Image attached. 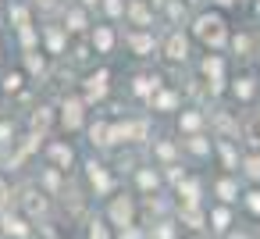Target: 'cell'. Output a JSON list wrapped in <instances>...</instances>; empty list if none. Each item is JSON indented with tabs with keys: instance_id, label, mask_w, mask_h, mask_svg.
<instances>
[{
	"instance_id": "cell-16",
	"label": "cell",
	"mask_w": 260,
	"mask_h": 239,
	"mask_svg": "<svg viewBox=\"0 0 260 239\" xmlns=\"http://www.w3.org/2000/svg\"><path fill=\"white\" fill-rule=\"evenodd\" d=\"M128 43H132V47H136V50H139V54H146V50H150V47H153V43H150V40H146V36H132V40H128Z\"/></svg>"
},
{
	"instance_id": "cell-21",
	"label": "cell",
	"mask_w": 260,
	"mask_h": 239,
	"mask_svg": "<svg viewBox=\"0 0 260 239\" xmlns=\"http://www.w3.org/2000/svg\"><path fill=\"white\" fill-rule=\"evenodd\" d=\"M139 186H143V189H150V186H157V175H150V171H143V175H139Z\"/></svg>"
},
{
	"instance_id": "cell-2",
	"label": "cell",
	"mask_w": 260,
	"mask_h": 239,
	"mask_svg": "<svg viewBox=\"0 0 260 239\" xmlns=\"http://www.w3.org/2000/svg\"><path fill=\"white\" fill-rule=\"evenodd\" d=\"M111 221L118 225V228H132V214H136V207H132V200H125V196H118L114 203H111Z\"/></svg>"
},
{
	"instance_id": "cell-6",
	"label": "cell",
	"mask_w": 260,
	"mask_h": 239,
	"mask_svg": "<svg viewBox=\"0 0 260 239\" xmlns=\"http://www.w3.org/2000/svg\"><path fill=\"white\" fill-rule=\"evenodd\" d=\"M64 125L68 129H75V125H82V104H64Z\"/></svg>"
},
{
	"instance_id": "cell-17",
	"label": "cell",
	"mask_w": 260,
	"mask_h": 239,
	"mask_svg": "<svg viewBox=\"0 0 260 239\" xmlns=\"http://www.w3.org/2000/svg\"><path fill=\"white\" fill-rule=\"evenodd\" d=\"M153 107H175V93H160V97L153 100Z\"/></svg>"
},
{
	"instance_id": "cell-22",
	"label": "cell",
	"mask_w": 260,
	"mask_h": 239,
	"mask_svg": "<svg viewBox=\"0 0 260 239\" xmlns=\"http://www.w3.org/2000/svg\"><path fill=\"white\" fill-rule=\"evenodd\" d=\"M18 86H22V75H8L4 79V89H18Z\"/></svg>"
},
{
	"instance_id": "cell-15",
	"label": "cell",
	"mask_w": 260,
	"mask_h": 239,
	"mask_svg": "<svg viewBox=\"0 0 260 239\" xmlns=\"http://www.w3.org/2000/svg\"><path fill=\"white\" fill-rule=\"evenodd\" d=\"M246 175L249 178H260V157H246Z\"/></svg>"
},
{
	"instance_id": "cell-3",
	"label": "cell",
	"mask_w": 260,
	"mask_h": 239,
	"mask_svg": "<svg viewBox=\"0 0 260 239\" xmlns=\"http://www.w3.org/2000/svg\"><path fill=\"white\" fill-rule=\"evenodd\" d=\"M185 54H189V47H185V40L175 33V36L168 40V57H171V61H185Z\"/></svg>"
},
{
	"instance_id": "cell-5",
	"label": "cell",
	"mask_w": 260,
	"mask_h": 239,
	"mask_svg": "<svg viewBox=\"0 0 260 239\" xmlns=\"http://www.w3.org/2000/svg\"><path fill=\"white\" fill-rule=\"evenodd\" d=\"M86 89H89V100H100V97L107 93V72H100V75H93Z\"/></svg>"
},
{
	"instance_id": "cell-19",
	"label": "cell",
	"mask_w": 260,
	"mask_h": 239,
	"mask_svg": "<svg viewBox=\"0 0 260 239\" xmlns=\"http://www.w3.org/2000/svg\"><path fill=\"white\" fill-rule=\"evenodd\" d=\"M203 72H207V75H214V79H217V75H221V61H207V65H203Z\"/></svg>"
},
{
	"instance_id": "cell-23",
	"label": "cell",
	"mask_w": 260,
	"mask_h": 239,
	"mask_svg": "<svg viewBox=\"0 0 260 239\" xmlns=\"http://www.w3.org/2000/svg\"><path fill=\"white\" fill-rule=\"evenodd\" d=\"M246 203H249V211H253V214H260V193H249V200H246Z\"/></svg>"
},
{
	"instance_id": "cell-1",
	"label": "cell",
	"mask_w": 260,
	"mask_h": 239,
	"mask_svg": "<svg viewBox=\"0 0 260 239\" xmlns=\"http://www.w3.org/2000/svg\"><path fill=\"white\" fill-rule=\"evenodd\" d=\"M196 36H200L203 43H210V47H221V43H224V22H221L217 15H207V18L196 22Z\"/></svg>"
},
{
	"instance_id": "cell-24",
	"label": "cell",
	"mask_w": 260,
	"mask_h": 239,
	"mask_svg": "<svg viewBox=\"0 0 260 239\" xmlns=\"http://www.w3.org/2000/svg\"><path fill=\"white\" fill-rule=\"evenodd\" d=\"M235 93H239V97H249V93H253V86H249V79H242V86H235Z\"/></svg>"
},
{
	"instance_id": "cell-27",
	"label": "cell",
	"mask_w": 260,
	"mask_h": 239,
	"mask_svg": "<svg viewBox=\"0 0 260 239\" xmlns=\"http://www.w3.org/2000/svg\"><path fill=\"white\" fill-rule=\"evenodd\" d=\"M8 196H11V189H8V186H4V182H0V203H4V200H8Z\"/></svg>"
},
{
	"instance_id": "cell-20",
	"label": "cell",
	"mask_w": 260,
	"mask_h": 239,
	"mask_svg": "<svg viewBox=\"0 0 260 239\" xmlns=\"http://www.w3.org/2000/svg\"><path fill=\"white\" fill-rule=\"evenodd\" d=\"M47 122H50V114H47V107H43V111L32 118V125H36V129H47Z\"/></svg>"
},
{
	"instance_id": "cell-9",
	"label": "cell",
	"mask_w": 260,
	"mask_h": 239,
	"mask_svg": "<svg viewBox=\"0 0 260 239\" xmlns=\"http://www.w3.org/2000/svg\"><path fill=\"white\" fill-rule=\"evenodd\" d=\"M128 15H132L139 25H150V11L143 8V0H132V4H128Z\"/></svg>"
},
{
	"instance_id": "cell-18",
	"label": "cell",
	"mask_w": 260,
	"mask_h": 239,
	"mask_svg": "<svg viewBox=\"0 0 260 239\" xmlns=\"http://www.w3.org/2000/svg\"><path fill=\"white\" fill-rule=\"evenodd\" d=\"M54 157H57L61 164H68V161H72V150H68V146H54Z\"/></svg>"
},
{
	"instance_id": "cell-28",
	"label": "cell",
	"mask_w": 260,
	"mask_h": 239,
	"mask_svg": "<svg viewBox=\"0 0 260 239\" xmlns=\"http://www.w3.org/2000/svg\"><path fill=\"white\" fill-rule=\"evenodd\" d=\"M8 136H11V129H8V125H0V143H4Z\"/></svg>"
},
{
	"instance_id": "cell-14",
	"label": "cell",
	"mask_w": 260,
	"mask_h": 239,
	"mask_svg": "<svg viewBox=\"0 0 260 239\" xmlns=\"http://www.w3.org/2000/svg\"><path fill=\"white\" fill-rule=\"evenodd\" d=\"M89 239H111V235H107V225H104V221H93V225H89Z\"/></svg>"
},
{
	"instance_id": "cell-26",
	"label": "cell",
	"mask_w": 260,
	"mask_h": 239,
	"mask_svg": "<svg viewBox=\"0 0 260 239\" xmlns=\"http://www.w3.org/2000/svg\"><path fill=\"white\" fill-rule=\"evenodd\" d=\"M107 11H111V15H118V11H121V0H107Z\"/></svg>"
},
{
	"instance_id": "cell-7",
	"label": "cell",
	"mask_w": 260,
	"mask_h": 239,
	"mask_svg": "<svg viewBox=\"0 0 260 239\" xmlns=\"http://www.w3.org/2000/svg\"><path fill=\"white\" fill-rule=\"evenodd\" d=\"M89 182H93V189H96V193H107V189H111V178H107L96 164H89Z\"/></svg>"
},
{
	"instance_id": "cell-8",
	"label": "cell",
	"mask_w": 260,
	"mask_h": 239,
	"mask_svg": "<svg viewBox=\"0 0 260 239\" xmlns=\"http://www.w3.org/2000/svg\"><path fill=\"white\" fill-rule=\"evenodd\" d=\"M235 193H239V186H235L232 178H221V182H217V196H221L224 203H232V200H235Z\"/></svg>"
},
{
	"instance_id": "cell-25",
	"label": "cell",
	"mask_w": 260,
	"mask_h": 239,
	"mask_svg": "<svg viewBox=\"0 0 260 239\" xmlns=\"http://www.w3.org/2000/svg\"><path fill=\"white\" fill-rule=\"evenodd\" d=\"M182 125H185V129H196V125H200V118H196V114H185V122H182Z\"/></svg>"
},
{
	"instance_id": "cell-11",
	"label": "cell",
	"mask_w": 260,
	"mask_h": 239,
	"mask_svg": "<svg viewBox=\"0 0 260 239\" xmlns=\"http://www.w3.org/2000/svg\"><path fill=\"white\" fill-rule=\"evenodd\" d=\"M228 218H232V214H228L224 207H217V211L210 214V221H214V228H217V232H224V228H228Z\"/></svg>"
},
{
	"instance_id": "cell-4",
	"label": "cell",
	"mask_w": 260,
	"mask_h": 239,
	"mask_svg": "<svg viewBox=\"0 0 260 239\" xmlns=\"http://www.w3.org/2000/svg\"><path fill=\"white\" fill-rule=\"evenodd\" d=\"M242 136H246L253 146H260V114H249V118H246V125H242Z\"/></svg>"
},
{
	"instance_id": "cell-30",
	"label": "cell",
	"mask_w": 260,
	"mask_h": 239,
	"mask_svg": "<svg viewBox=\"0 0 260 239\" xmlns=\"http://www.w3.org/2000/svg\"><path fill=\"white\" fill-rule=\"evenodd\" d=\"M217 4H228V0H217Z\"/></svg>"
},
{
	"instance_id": "cell-10",
	"label": "cell",
	"mask_w": 260,
	"mask_h": 239,
	"mask_svg": "<svg viewBox=\"0 0 260 239\" xmlns=\"http://www.w3.org/2000/svg\"><path fill=\"white\" fill-rule=\"evenodd\" d=\"M4 232H8V235H11V232H15V235H29V225H25L22 218H8V221H4Z\"/></svg>"
},
{
	"instance_id": "cell-29",
	"label": "cell",
	"mask_w": 260,
	"mask_h": 239,
	"mask_svg": "<svg viewBox=\"0 0 260 239\" xmlns=\"http://www.w3.org/2000/svg\"><path fill=\"white\" fill-rule=\"evenodd\" d=\"M232 239H249V235H239V232H235V235H232Z\"/></svg>"
},
{
	"instance_id": "cell-12",
	"label": "cell",
	"mask_w": 260,
	"mask_h": 239,
	"mask_svg": "<svg viewBox=\"0 0 260 239\" xmlns=\"http://www.w3.org/2000/svg\"><path fill=\"white\" fill-rule=\"evenodd\" d=\"M93 40H96V47H100V50H111V43H114L111 29H96V36H93Z\"/></svg>"
},
{
	"instance_id": "cell-13",
	"label": "cell",
	"mask_w": 260,
	"mask_h": 239,
	"mask_svg": "<svg viewBox=\"0 0 260 239\" xmlns=\"http://www.w3.org/2000/svg\"><path fill=\"white\" fill-rule=\"evenodd\" d=\"M25 207H29V214H43V211H47V200H43V196L36 200V193H29V200H25Z\"/></svg>"
}]
</instances>
